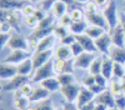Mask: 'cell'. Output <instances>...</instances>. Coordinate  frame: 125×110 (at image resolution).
<instances>
[{"label":"cell","instance_id":"cell-3","mask_svg":"<svg viewBox=\"0 0 125 110\" xmlns=\"http://www.w3.org/2000/svg\"><path fill=\"white\" fill-rule=\"evenodd\" d=\"M29 81H30V78L18 74L16 76L11 78L10 80H4L3 84H1V90L5 91V93H8V91H16V90H19L24 84H26Z\"/></svg>","mask_w":125,"mask_h":110},{"label":"cell","instance_id":"cell-18","mask_svg":"<svg viewBox=\"0 0 125 110\" xmlns=\"http://www.w3.org/2000/svg\"><path fill=\"white\" fill-rule=\"evenodd\" d=\"M114 63H119L125 65V48L115 46L113 45L109 50V55H108Z\"/></svg>","mask_w":125,"mask_h":110},{"label":"cell","instance_id":"cell-33","mask_svg":"<svg viewBox=\"0 0 125 110\" xmlns=\"http://www.w3.org/2000/svg\"><path fill=\"white\" fill-rule=\"evenodd\" d=\"M125 76V65L119 64V63H114V69H113V78L116 79H123Z\"/></svg>","mask_w":125,"mask_h":110},{"label":"cell","instance_id":"cell-59","mask_svg":"<svg viewBox=\"0 0 125 110\" xmlns=\"http://www.w3.org/2000/svg\"><path fill=\"white\" fill-rule=\"evenodd\" d=\"M26 110H35V106H34V105H31V104H30V106H29V108H28Z\"/></svg>","mask_w":125,"mask_h":110},{"label":"cell","instance_id":"cell-15","mask_svg":"<svg viewBox=\"0 0 125 110\" xmlns=\"http://www.w3.org/2000/svg\"><path fill=\"white\" fill-rule=\"evenodd\" d=\"M54 55V50H48V51H41V53H34V56L31 58L34 63V69L40 68L41 65L46 64L51 60V56Z\"/></svg>","mask_w":125,"mask_h":110},{"label":"cell","instance_id":"cell-51","mask_svg":"<svg viewBox=\"0 0 125 110\" xmlns=\"http://www.w3.org/2000/svg\"><path fill=\"white\" fill-rule=\"evenodd\" d=\"M62 109H64V110H80L79 106L76 105V103H68V101L64 103Z\"/></svg>","mask_w":125,"mask_h":110},{"label":"cell","instance_id":"cell-63","mask_svg":"<svg viewBox=\"0 0 125 110\" xmlns=\"http://www.w3.org/2000/svg\"><path fill=\"white\" fill-rule=\"evenodd\" d=\"M123 11H124V13H125V8H124V10H123Z\"/></svg>","mask_w":125,"mask_h":110},{"label":"cell","instance_id":"cell-40","mask_svg":"<svg viewBox=\"0 0 125 110\" xmlns=\"http://www.w3.org/2000/svg\"><path fill=\"white\" fill-rule=\"evenodd\" d=\"M76 41V35H74V34H68L65 38H62L61 40H60V44H62V45H66V46H70L71 44H74Z\"/></svg>","mask_w":125,"mask_h":110},{"label":"cell","instance_id":"cell-29","mask_svg":"<svg viewBox=\"0 0 125 110\" xmlns=\"http://www.w3.org/2000/svg\"><path fill=\"white\" fill-rule=\"evenodd\" d=\"M106 33V29H104V28H100V26H95V25H89L85 30V34L88 36H90L91 39H98L100 38L103 34H105Z\"/></svg>","mask_w":125,"mask_h":110},{"label":"cell","instance_id":"cell-10","mask_svg":"<svg viewBox=\"0 0 125 110\" xmlns=\"http://www.w3.org/2000/svg\"><path fill=\"white\" fill-rule=\"evenodd\" d=\"M9 48L11 50H29V43L23 35H20L19 33H14L10 38Z\"/></svg>","mask_w":125,"mask_h":110},{"label":"cell","instance_id":"cell-20","mask_svg":"<svg viewBox=\"0 0 125 110\" xmlns=\"http://www.w3.org/2000/svg\"><path fill=\"white\" fill-rule=\"evenodd\" d=\"M18 66V74L19 75H24V76H33L35 69H34V63H33V59L29 58L26 60H24L23 63H20Z\"/></svg>","mask_w":125,"mask_h":110},{"label":"cell","instance_id":"cell-36","mask_svg":"<svg viewBox=\"0 0 125 110\" xmlns=\"http://www.w3.org/2000/svg\"><path fill=\"white\" fill-rule=\"evenodd\" d=\"M68 14L73 19V21H78V20H83V19H84V13H83V10H80L78 8L71 9Z\"/></svg>","mask_w":125,"mask_h":110},{"label":"cell","instance_id":"cell-57","mask_svg":"<svg viewBox=\"0 0 125 110\" xmlns=\"http://www.w3.org/2000/svg\"><path fill=\"white\" fill-rule=\"evenodd\" d=\"M76 4H88L89 0H74Z\"/></svg>","mask_w":125,"mask_h":110},{"label":"cell","instance_id":"cell-52","mask_svg":"<svg viewBox=\"0 0 125 110\" xmlns=\"http://www.w3.org/2000/svg\"><path fill=\"white\" fill-rule=\"evenodd\" d=\"M13 28L10 26L8 23L5 21H1V25H0V33H10V30H11Z\"/></svg>","mask_w":125,"mask_h":110},{"label":"cell","instance_id":"cell-39","mask_svg":"<svg viewBox=\"0 0 125 110\" xmlns=\"http://www.w3.org/2000/svg\"><path fill=\"white\" fill-rule=\"evenodd\" d=\"M96 81H95V75H93V74H88L84 79H83V86H85V88H90L93 85H95Z\"/></svg>","mask_w":125,"mask_h":110},{"label":"cell","instance_id":"cell-55","mask_svg":"<svg viewBox=\"0 0 125 110\" xmlns=\"http://www.w3.org/2000/svg\"><path fill=\"white\" fill-rule=\"evenodd\" d=\"M94 3H95L98 6H104L105 8L109 3V0H94Z\"/></svg>","mask_w":125,"mask_h":110},{"label":"cell","instance_id":"cell-53","mask_svg":"<svg viewBox=\"0 0 125 110\" xmlns=\"http://www.w3.org/2000/svg\"><path fill=\"white\" fill-rule=\"evenodd\" d=\"M95 105H96V101H95V100H93V101L85 104L84 106H81V108H79V109H80V110H94Z\"/></svg>","mask_w":125,"mask_h":110},{"label":"cell","instance_id":"cell-34","mask_svg":"<svg viewBox=\"0 0 125 110\" xmlns=\"http://www.w3.org/2000/svg\"><path fill=\"white\" fill-rule=\"evenodd\" d=\"M68 34H70V33L68 31L66 26H64V25H55V28H54V36L55 38H59L61 40L62 38H65Z\"/></svg>","mask_w":125,"mask_h":110},{"label":"cell","instance_id":"cell-44","mask_svg":"<svg viewBox=\"0 0 125 110\" xmlns=\"http://www.w3.org/2000/svg\"><path fill=\"white\" fill-rule=\"evenodd\" d=\"M115 106L121 110H125V94H120L115 96Z\"/></svg>","mask_w":125,"mask_h":110},{"label":"cell","instance_id":"cell-62","mask_svg":"<svg viewBox=\"0 0 125 110\" xmlns=\"http://www.w3.org/2000/svg\"><path fill=\"white\" fill-rule=\"evenodd\" d=\"M123 5H124V8H125V0H124V3H123Z\"/></svg>","mask_w":125,"mask_h":110},{"label":"cell","instance_id":"cell-46","mask_svg":"<svg viewBox=\"0 0 125 110\" xmlns=\"http://www.w3.org/2000/svg\"><path fill=\"white\" fill-rule=\"evenodd\" d=\"M35 10H36V9H35L33 5H30L29 3H26V4L24 5V8L21 9V13L25 14V16H29V15H34Z\"/></svg>","mask_w":125,"mask_h":110},{"label":"cell","instance_id":"cell-60","mask_svg":"<svg viewBox=\"0 0 125 110\" xmlns=\"http://www.w3.org/2000/svg\"><path fill=\"white\" fill-rule=\"evenodd\" d=\"M28 1H31V3H36V1H39V0H28Z\"/></svg>","mask_w":125,"mask_h":110},{"label":"cell","instance_id":"cell-47","mask_svg":"<svg viewBox=\"0 0 125 110\" xmlns=\"http://www.w3.org/2000/svg\"><path fill=\"white\" fill-rule=\"evenodd\" d=\"M59 20H60V25H64V26H66V28L73 24V19L70 18L69 14H65L64 16H61Z\"/></svg>","mask_w":125,"mask_h":110},{"label":"cell","instance_id":"cell-8","mask_svg":"<svg viewBox=\"0 0 125 110\" xmlns=\"http://www.w3.org/2000/svg\"><path fill=\"white\" fill-rule=\"evenodd\" d=\"M95 45H96L98 51L101 55H109V50L113 46V41H111L109 31H106L105 34H103L100 38L95 39Z\"/></svg>","mask_w":125,"mask_h":110},{"label":"cell","instance_id":"cell-22","mask_svg":"<svg viewBox=\"0 0 125 110\" xmlns=\"http://www.w3.org/2000/svg\"><path fill=\"white\" fill-rule=\"evenodd\" d=\"M28 1L25 0H0L1 10H21Z\"/></svg>","mask_w":125,"mask_h":110},{"label":"cell","instance_id":"cell-43","mask_svg":"<svg viewBox=\"0 0 125 110\" xmlns=\"http://www.w3.org/2000/svg\"><path fill=\"white\" fill-rule=\"evenodd\" d=\"M10 38H11L10 33H0V46H1V49H4L6 45H9Z\"/></svg>","mask_w":125,"mask_h":110},{"label":"cell","instance_id":"cell-27","mask_svg":"<svg viewBox=\"0 0 125 110\" xmlns=\"http://www.w3.org/2000/svg\"><path fill=\"white\" fill-rule=\"evenodd\" d=\"M41 86H44L46 90H49L50 93H54V91H58L60 90V84H59V80L56 76H51V78H48L45 80L40 83Z\"/></svg>","mask_w":125,"mask_h":110},{"label":"cell","instance_id":"cell-16","mask_svg":"<svg viewBox=\"0 0 125 110\" xmlns=\"http://www.w3.org/2000/svg\"><path fill=\"white\" fill-rule=\"evenodd\" d=\"M18 75V66L11 65V64H6L1 63L0 64V79L3 80H10L11 78Z\"/></svg>","mask_w":125,"mask_h":110},{"label":"cell","instance_id":"cell-11","mask_svg":"<svg viewBox=\"0 0 125 110\" xmlns=\"http://www.w3.org/2000/svg\"><path fill=\"white\" fill-rule=\"evenodd\" d=\"M49 96H50V91L39 84L38 86H34L33 93H31V95L29 96V100H30L31 104H36V103H39V101L48 100Z\"/></svg>","mask_w":125,"mask_h":110},{"label":"cell","instance_id":"cell-54","mask_svg":"<svg viewBox=\"0 0 125 110\" xmlns=\"http://www.w3.org/2000/svg\"><path fill=\"white\" fill-rule=\"evenodd\" d=\"M119 23L121 24V26L124 29V33H125V13L124 11H121L120 15H119Z\"/></svg>","mask_w":125,"mask_h":110},{"label":"cell","instance_id":"cell-58","mask_svg":"<svg viewBox=\"0 0 125 110\" xmlns=\"http://www.w3.org/2000/svg\"><path fill=\"white\" fill-rule=\"evenodd\" d=\"M108 110H121V109H119L116 106H111V108H108Z\"/></svg>","mask_w":125,"mask_h":110},{"label":"cell","instance_id":"cell-32","mask_svg":"<svg viewBox=\"0 0 125 110\" xmlns=\"http://www.w3.org/2000/svg\"><path fill=\"white\" fill-rule=\"evenodd\" d=\"M56 78L59 80L60 86H64V85H69V84L75 83V78H74L73 74H59V75H56Z\"/></svg>","mask_w":125,"mask_h":110},{"label":"cell","instance_id":"cell-24","mask_svg":"<svg viewBox=\"0 0 125 110\" xmlns=\"http://www.w3.org/2000/svg\"><path fill=\"white\" fill-rule=\"evenodd\" d=\"M113 69H114V61L108 56L103 55V65H101V74L105 76L109 81L113 79Z\"/></svg>","mask_w":125,"mask_h":110},{"label":"cell","instance_id":"cell-56","mask_svg":"<svg viewBox=\"0 0 125 110\" xmlns=\"http://www.w3.org/2000/svg\"><path fill=\"white\" fill-rule=\"evenodd\" d=\"M94 110H108V108H106L105 105H103V104L96 103V105H95V108H94Z\"/></svg>","mask_w":125,"mask_h":110},{"label":"cell","instance_id":"cell-5","mask_svg":"<svg viewBox=\"0 0 125 110\" xmlns=\"http://www.w3.org/2000/svg\"><path fill=\"white\" fill-rule=\"evenodd\" d=\"M30 58V53L28 50H11L10 53L1 63L11 64V65H19L20 63H23L24 60Z\"/></svg>","mask_w":125,"mask_h":110},{"label":"cell","instance_id":"cell-14","mask_svg":"<svg viewBox=\"0 0 125 110\" xmlns=\"http://www.w3.org/2000/svg\"><path fill=\"white\" fill-rule=\"evenodd\" d=\"M85 20L88 21L89 25H95V26H100L109 30V25L106 23L105 18L100 13H93V14H85Z\"/></svg>","mask_w":125,"mask_h":110},{"label":"cell","instance_id":"cell-4","mask_svg":"<svg viewBox=\"0 0 125 110\" xmlns=\"http://www.w3.org/2000/svg\"><path fill=\"white\" fill-rule=\"evenodd\" d=\"M80 89L81 86L76 83H73V84H69V85H64V86H60V94L64 96L65 101L68 103H75L76 99H78V95L80 93Z\"/></svg>","mask_w":125,"mask_h":110},{"label":"cell","instance_id":"cell-26","mask_svg":"<svg viewBox=\"0 0 125 110\" xmlns=\"http://www.w3.org/2000/svg\"><path fill=\"white\" fill-rule=\"evenodd\" d=\"M88 26H89L88 21L85 19H83V20H78V21H73V24L69 26V29H70L71 34L81 35V34H85V30Z\"/></svg>","mask_w":125,"mask_h":110},{"label":"cell","instance_id":"cell-25","mask_svg":"<svg viewBox=\"0 0 125 110\" xmlns=\"http://www.w3.org/2000/svg\"><path fill=\"white\" fill-rule=\"evenodd\" d=\"M54 56L59 60H71L73 58V54H71V50H70V46H66V45H58L54 50Z\"/></svg>","mask_w":125,"mask_h":110},{"label":"cell","instance_id":"cell-6","mask_svg":"<svg viewBox=\"0 0 125 110\" xmlns=\"http://www.w3.org/2000/svg\"><path fill=\"white\" fill-rule=\"evenodd\" d=\"M108 31L110 34L113 45L120 46V48H125V33H124V29H123V26H121L120 23L115 28L109 29Z\"/></svg>","mask_w":125,"mask_h":110},{"label":"cell","instance_id":"cell-7","mask_svg":"<svg viewBox=\"0 0 125 110\" xmlns=\"http://www.w3.org/2000/svg\"><path fill=\"white\" fill-rule=\"evenodd\" d=\"M54 73L56 75L59 74H73L74 71V61L71 60H59V59H55L54 60Z\"/></svg>","mask_w":125,"mask_h":110},{"label":"cell","instance_id":"cell-35","mask_svg":"<svg viewBox=\"0 0 125 110\" xmlns=\"http://www.w3.org/2000/svg\"><path fill=\"white\" fill-rule=\"evenodd\" d=\"M35 106V110H55L53 103L50 101V100H44V101H39L36 104H34Z\"/></svg>","mask_w":125,"mask_h":110},{"label":"cell","instance_id":"cell-50","mask_svg":"<svg viewBox=\"0 0 125 110\" xmlns=\"http://www.w3.org/2000/svg\"><path fill=\"white\" fill-rule=\"evenodd\" d=\"M54 3H55V0H43L41 1V9L43 10H49L50 8L53 9V5H54Z\"/></svg>","mask_w":125,"mask_h":110},{"label":"cell","instance_id":"cell-45","mask_svg":"<svg viewBox=\"0 0 125 110\" xmlns=\"http://www.w3.org/2000/svg\"><path fill=\"white\" fill-rule=\"evenodd\" d=\"M99 6L94 3V1H89L88 4H85V13L86 14H93V13H98Z\"/></svg>","mask_w":125,"mask_h":110},{"label":"cell","instance_id":"cell-19","mask_svg":"<svg viewBox=\"0 0 125 110\" xmlns=\"http://www.w3.org/2000/svg\"><path fill=\"white\" fill-rule=\"evenodd\" d=\"M93 100H95V95H94L88 88L81 86L80 93H79V95H78V99H76V101H75L76 105H78L79 108H81V106H84L85 104L93 101Z\"/></svg>","mask_w":125,"mask_h":110},{"label":"cell","instance_id":"cell-38","mask_svg":"<svg viewBox=\"0 0 125 110\" xmlns=\"http://www.w3.org/2000/svg\"><path fill=\"white\" fill-rule=\"evenodd\" d=\"M33 90H34V86L31 85L30 83H26V84H24L21 88H20L18 91H20V94H21L23 96H30L31 95V93H33Z\"/></svg>","mask_w":125,"mask_h":110},{"label":"cell","instance_id":"cell-64","mask_svg":"<svg viewBox=\"0 0 125 110\" xmlns=\"http://www.w3.org/2000/svg\"><path fill=\"white\" fill-rule=\"evenodd\" d=\"M55 1H56V0H55Z\"/></svg>","mask_w":125,"mask_h":110},{"label":"cell","instance_id":"cell-61","mask_svg":"<svg viewBox=\"0 0 125 110\" xmlns=\"http://www.w3.org/2000/svg\"><path fill=\"white\" fill-rule=\"evenodd\" d=\"M55 110H64V109H62V108H58V109H55Z\"/></svg>","mask_w":125,"mask_h":110},{"label":"cell","instance_id":"cell-9","mask_svg":"<svg viewBox=\"0 0 125 110\" xmlns=\"http://www.w3.org/2000/svg\"><path fill=\"white\" fill-rule=\"evenodd\" d=\"M96 56H94L93 53H88V51H84L83 54H80L79 56H76L74 59V66L76 69H83V70H89L90 65L93 64V61L95 60Z\"/></svg>","mask_w":125,"mask_h":110},{"label":"cell","instance_id":"cell-2","mask_svg":"<svg viewBox=\"0 0 125 110\" xmlns=\"http://www.w3.org/2000/svg\"><path fill=\"white\" fill-rule=\"evenodd\" d=\"M103 15L105 18L106 23L109 25V29L115 28L119 24V14L116 11V3L115 0H109L108 5L104 8L103 10Z\"/></svg>","mask_w":125,"mask_h":110},{"label":"cell","instance_id":"cell-13","mask_svg":"<svg viewBox=\"0 0 125 110\" xmlns=\"http://www.w3.org/2000/svg\"><path fill=\"white\" fill-rule=\"evenodd\" d=\"M76 41L84 48L85 51L88 53H93L95 54L98 51L96 45H95V40L91 39L90 36H88L86 34H81V35H76Z\"/></svg>","mask_w":125,"mask_h":110},{"label":"cell","instance_id":"cell-28","mask_svg":"<svg viewBox=\"0 0 125 110\" xmlns=\"http://www.w3.org/2000/svg\"><path fill=\"white\" fill-rule=\"evenodd\" d=\"M53 13L56 18H61L65 14H68V4L64 1V0H56L53 5Z\"/></svg>","mask_w":125,"mask_h":110},{"label":"cell","instance_id":"cell-1","mask_svg":"<svg viewBox=\"0 0 125 110\" xmlns=\"http://www.w3.org/2000/svg\"><path fill=\"white\" fill-rule=\"evenodd\" d=\"M53 74H55L54 73V63H53V60H50V61H48L46 64L35 69L33 76H31V81L40 84L43 80H45L48 78H51Z\"/></svg>","mask_w":125,"mask_h":110},{"label":"cell","instance_id":"cell-23","mask_svg":"<svg viewBox=\"0 0 125 110\" xmlns=\"http://www.w3.org/2000/svg\"><path fill=\"white\" fill-rule=\"evenodd\" d=\"M30 100L28 96H23L20 91H14V108L16 110H26L30 106Z\"/></svg>","mask_w":125,"mask_h":110},{"label":"cell","instance_id":"cell-31","mask_svg":"<svg viewBox=\"0 0 125 110\" xmlns=\"http://www.w3.org/2000/svg\"><path fill=\"white\" fill-rule=\"evenodd\" d=\"M101 65H103V55L95 58V60H94L93 64L89 68V73L93 74V75L101 74Z\"/></svg>","mask_w":125,"mask_h":110},{"label":"cell","instance_id":"cell-12","mask_svg":"<svg viewBox=\"0 0 125 110\" xmlns=\"http://www.w3.org/2000/svg\"><path fill=\"white\" fill-rule=\"evenodd\" d=\"M18 10H1V21L8 23L16 31L19 30V15Z\"/></svg>","mask_w":125,"mask_h":110},{"label":"cell","instance_id":"cell-37","mask_svg":"<svg viewBox=\"0 0 125 110\" xmlns=\"http://www.w3.org/2000/svg\"><path fill=\"white\" fill-rule=\"evenodd\" d=\"M70 50H71V54H73V56H74V58L79 56L80 54H83V53L85 51L84 48H83L78 41H75L74 44H71V45H70Z\"/></svg>","mask_w":125,"mask_h":110},{"label":"cell","instance_id":"cell-17","mask_svg":"<svg viewBox=\"0 0 125 110\" xmlns=\"http://www.w3.org/2000/svg\"><path fill=\"white\" fill-rule=\"evenodd\" d=\"M95 101L99 103V104L105 105L106 108L115 106V95H114L109 89H106V90H104L101 94L95 96Z\"/></svg>","mask_w":125,"mask_h":110},{"label":"cell","instance_id":"cell-42","mask_svg":"<svg viewBox=\"0 0 125 110\" xmlns=\"http://www.w3.org/2000/svg\"><path fill=\"white\" fill-rule=\"evenodd\" d=\"M95 81H96L98 85H100V86H103V88H105V89H108V86H109V80H108L105 76H104L103 74L95 75Z\"/></svg>","mask_w":125,"mask_h":110},{"label":"cell","instance_id":"cell-48","mask_svg":"<svg viewBox=\"0 0 125 110\" xmlns=\"http://www.w3.org/2000/svg\"><path fill=\"white\" fill-rule=\"evenodd\" d=\"M89 90H90V91H91L94 95H95V96H98L99 94H101L104 90H106V89H105V88H103V86H100V85H98V84H95V85L90 86Z\"/></svg>","mask_w":125,"mask_h":110},{"label":"cell","instance_id":"cell-49","mask_svg":"<svg viewBox=\"0 0 125 110\" xmlns=\"http://www.w3.org/2000/svg\"><path fill=\"white\" fill-rule=\"evenodd\" d=\"M34 16L39 20V23H40L41 20H44V19L48 16V14H46L45 10H43V9H36L35 13H34Z\"/></svg>","mask_w":125,"mask_h":110},{"label":"cell","instance_id":"cell-41","mask_svg":"<svg viewBox=\"0 0 125 110\" xmlns=\"http://www.w3.org/2000/svg\"><path fill=\"white\" fill-rule=\"evenodd\" d=\"M25 24L29 26V28H33V29H36L38 25H39V20L34 16V15H29L25 18Z\"/></svg>","mask_w":125,"mask_h":110},{"label":"cell","instance_id":"cell-30","mask_svg":"<svg viewBox=\"0 0 125 110\" xmlns=\"http://www.w3.org/2000/svg\"><path fill=\"white\" fill-rule=\"evenodd\" d=\"M108 89L114 94V95H120L124 94V90H123V84H121V80L116 79V78H113L110 81H109V86Z\"/></svg>","mask_w":125,"mask_h":110},{"label":"cell","instance_id":"cell-21","mask_svg":"<svg viewBox=\"0 0 125 110\" xmlns=\"http://www.w3.org/2000/svg\"><path fill=\"white\" fill-rule=\"evenodd\" d=\"M55 44V36L49 35L46 38H43L41 40H39V43L36 45V49L34 53H41V51H48V50H53V46Z\"/></svg>","mask_w":125,"mask_h":110}]
</instances>
